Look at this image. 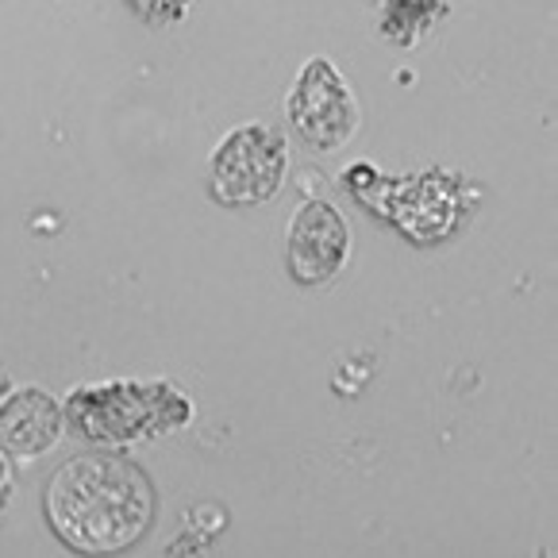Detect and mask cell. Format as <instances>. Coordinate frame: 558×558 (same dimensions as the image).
Wrapping results in <instances>:
<instances>
[{
    "mask_svg": "<svg viewBox=\"0 0 558 558\" xmlns=\"http://www.w3.org/2000/svg\"><path fill=\"white\" fill-rule=\"evenodd\" d=\"M289 116H293L296 132L324 150L343 147L359 128V105L328 58H313L301 70L293 97H289Z\"/></svg>",
    "mask_w": 558,
    "mask_h": 558,
    "instance_id": "cell-3",
    "label": "cell"
},
{
    "mask_svg": "<svg viewBox=\"0 0 558 558\" xmlns=\"http://www.w3.org/2000/svg\"><path fill=\"white\" fill-rule=\"evenodd\" d=\"M289 147L266 123H243L220 143L213 158V190L223 205H255L278 193Z\"/></svg>",
    "mask_w": 558,
    "mask_h": 558,
    "instance_id": "cell-2",
    "label": "cell"
},
{
    "mask_svg": "<svg viewBox=\"0 0 558 558\" xmlns=\"http://www.w3.org/2000/svg\"><path fill=\"white\" fill-rule=\"evenodd\" d=\"M459 193L451 181L444 178H416L404 181L401 190L393 193V220L409 231L420 243L444 239L447 231L459 223Z\"/></svg>",
    "mask_w": 558,
    "mask_h": 558,
    "instance_id": "cell-5",
    "label": "cell"
},
{
    "mask_svg": "<svg viewBox=\"0 0 558 558\" xmlns=\"http://www.w3.org/2000/svg\"><path fill=\"white\" fill-rule=\"evenodd\" d=\"M347 258V223L339 220V213L324 201L304 205L289 231V266L293 278L304 286L336 278V270Z\"/></svg>",
    "mask_w": 558,
    "mask_h": 558,
    "instance_id": "cell-4",
    "label": "cell"
},
{
    "mask_svg": "<svg viewBox=\"0 0 558 558\" xmlns=\"http://www.w3.org/2000/svg\"><path fill=\"white\" fill-rule=\"evenodd\" d=\"M150 482L120 459H74L50 477V524L74 550L132 547L150 524Z\"/></svg>",
    "mask_w": 558,
    "mask_h": 558,
    "instance_id": "cell-1",
    "label": "cell"
}]
</instances>
